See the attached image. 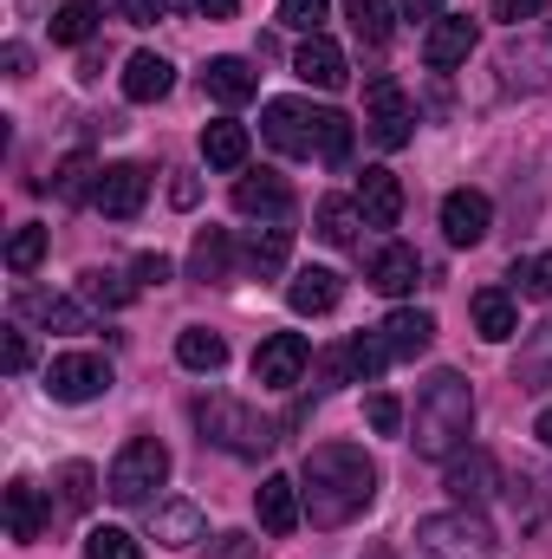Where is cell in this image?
<instances>
[{
  "label": "cell",
  "instance_id": "8992f818",
  "mask_svg": "<svg viewBox=\"0 0 552 559\" xmlns=\"http://www.w3.org/2000/svg\"><path fill=\"white\" fill-rule=\"evenodd\" d=\"M46 391H52V404H92L111 391V365L98 352H65L46 365Z\"/></svg>",
  "mask_w": 552,
  "mask_h": 559
},
{
  "label": "cell",
  "instance_id": "d6a6232c",
  "mask_svg": "<svg viewBox=\"0 0 552 559\" xmlns=\"http://www.w3.org/2000/svg\"><path fill=\"white\" fill-rule=\"evenodd\" d=\"M176 358H182L189 371H221V365H228V338L208 332V325H189V332L176 338Z\"/></svg>",
  "mask_w": 552,
  "mask_h": 559
},
{
  "label": "cell",
  "instance_id": "5b68a950",
  "mask_svg": "<svg viewBox=\"0 0 552 559\" xmlns=\"http://www.w3.org/2000/svg\"><path fill=\"white\" fill-rule=\"evenodd\" d=\"M163 481H169V449H163L156 436H131V442L118 449L111 475H105V495H111L118 508H143Z\"/></svg>",
  "mask_w": 552,
  "mask_h": 559
},
{
  "label": "cell",
  "instance_id": "9f6ffc18",
  "mask_svg": "<svg viewBox=\"0 0 552 559\" xmlns=\"http://www.w3.org/2000/svg\"><path fill=\"white\" fill-rule=\"evenodd\" d=\"M235 7H241V0H195L202 20H235Z\"/></svg>",
  "mask_w": 552,
  "mask_h": 559
},
{
  "label": "cell",
  "instance_id": "c3c4849f",
  "mask_svg": "<svg viewBox=\"0 0 552 559\" xmlns=\"http://www.w3.org/2000/svg\"><path fill=\"white\" fill-rule=\"evenodd\" d=\"M540 13H547V0H494V20H507V26H527Z\"/></svg>",
  "mask_w": 552,
  "mask_h": 559
},
{
  "label": "cell",
  "instance_id": "6f0895ef",
  "mask_svg": "<svg viewBox=\"0 0 552 559\" xmlns=\"http://www.w3.org/2000/svg\"><path fill=\"white\" fill-rule=\"evenodd\" d=\"M533 436H540V442H547V449H552V404H547V411H540V423H533Z\"/></svg>",
  "mask_w": 552,
  "mask_h": 559
},
{
  "label": "cell",
  "instance_id": "60d3db41",
  "mask_svg": "<svg viewBox=\"0 0 552 559\" xmlns=\"http://www.w3.org/2000/svg\"><path fill=\"white\" fill-rule=\"evenodd\" d=\"M92 495H98V475H92V462H65V468H59V501L79 514V508H92Z\"/></svg>",
  "mask_w": 552,
  "mask_h": 559
},
{
  "label": "cell",
  "instance_id": "f35d334b",
  "mask_svg": "<svg viewBox=\"0 0 552 559\" xmlns=\"http://www.w3.org/2000/svg\"><path fill=\"white\" fill-rule=\"evenodd\" d=\"M248 267H254V274L286 267V228H279V222H267V228H254V235H248Z\"/></svg>",
  "mask_w": 552,
  "mask_h": 559
},
{
  "label": "cell",
  "instance_id": "30bf717a",
  "mask_svg": "<svg viewBox=\"0 0 552 559\" xmlns=\"http://www.w3.org/2000/svg\"><path fill=\"white\" fill-rule=\"evenodd\" d=\"M261 131L274 143L279 156H319V111L312 105H299V98H274L267 111H261Z\"/></svg>",
  "mask_w": 552,
  "mask_h": 559
},
{
  "label": "cell",
  "instance_id": "f546056e",
  "mask_svg": "<svg viewBox=\"0 0 552 559\" xmlns=\"http://www.w3.org/2000/svg\"><path fill=\"white\" fill-rule=\"evenodd\" d=\"M345 20H351V33L364 46H391V33H397V7L391 0H345Z\"/></svg>",
  "mask_w": 552,
  "mask_h": 559
},
{
  "label": "cell",
  "instance_id": "2e32d148",
  "mask_svg": "<svg viewBox=\"0 0 552 559\" xmlns=\"http://www.w3.org/2000/svg\"><path fill=\"white\" fill-rule=\"evenodd\" d=\"M292 72L305 79V85H319V92H345V79H351V66H345V52L325 39V33H312L299 52H292Z\"/></svg>",
  "mask_w": 552,
  "mask_h": 559
},
{
  "label": "cell",
  "instance_id": "7c38bea8",
  "mask_svg": "<svg viewBox=\"0 0 552 559\" xmlns=\"http://www.w3.org/2000/svg\"><path fill=\"white\" fill-rule=\"evenodd\" d=\"M442 488L455 495V508H475V501H488V495L501 488V462H494L488 449L448 455V475H442Z\"/></svg>",
  "mask_w": 552,
  "mask_h": 559
},
{
  "label": "cell",
  "instance_id": "681fc988",
  "mask_svg": "<svg viewBox=\"0 0 552 559\" xmlns=\"http://www.w3.org/2000/svg\"><path fill=\"white\" fill-rule=\"evenodd\" d=\"M118 13H124L131 26H156V20L169 13V0H118Z\"/></svg>",
  "mask_w": 552,
  "mask_h": 559
},
{
  "label": "cell",
  "instance_id": "1f68e13d",
  "mask_svg": "<svg viewBox=\"0 0 552 559\" xmlns=\"http://www.w3.org/2000/svg\"><path fill=\"white\" fill-rule=\"evenodd\" d=\"M358 222H364L358 202H345V195H325V202H319V241H332V248H358Z\"/></svg>",
  "mask_w": 552,
  "mask_h": 559
},
{
  "label": "cell",
  "instance_id": "db71d44e",
  "mask_svg": "<svg viewBox=\"0 0 552 559\" xmlns=\"http://www.w3.org/2000/svg\"><path fill=\"white\" fill-rule=\"evenodd\" d=\"M195 195H202L195 176H176V182H169V202H176V209H195Z\"/></svg>",
  "mask_w": 552,
  "mask_h": 559
},
{
  "label": "cell",
  "instance_id": "836d02e7",
  "mask_svg": "<svg viewBox=\"0 0 552 559\" xmlns=\"http://www.w3.org/2000/svg\"><path fill=\"white\" fill-rule=\"evenodd\" d=\"M98 176H105V169H98L85 150H72V156L52 169V189H59V202H85V195H98Z\"/></svg>",
  "mask_w": 552,
  "mask_h": 559
},
{
  "label": "cell",
  "instance_id": "7bdbcfd3",
  "mask_svg": "<svg viewBox=\"0 0 552 559\" xmlns=\"http://www.w3.org/2000/svg\"><path fill=\"white\" fill-rule=\"evenodd\" d=\"M325 13H332V0H279V26H292V33H319L325 26Z\"/></svg>",
  "mask_w": 552,
  "mask_h": 559
},
{
  "label": "cell",
  "instance_id": "ab89813d",
  "mask_svg": "<svg viewBox=\"0 0 552 559\" xmlns=\"http://www.w3.org/2000/svg\"><path fill=\"white\" fill-rule=\"evenodd\" d=\"M39 261H46V228H39V222L13 228V241H7V267H13V274H33Z\"/></svg>",
  "mask_w": 552,
  "mask_h": 559
},
{
  "label": "cell",
  "instance_id": "ee69618b",
  "mask_svg": "<svg viewBox=\"0 0 552 559\" xmlns=\"http://www.w3.org/2000/svg\"><path fill=\"white\" fill-rule=\"evenodd\" d=\"M514 286H520L527 299H552V254H527V261H514Z\"/></svg>",
  "mask_w": 552,
  "mask_h": 559
},
{
  "label": "cell",
  "instance_id": "7402d4cb",
  "mask_svg": "<svg viewBox=\"0 0 552 559\" xmlns=\"http://www.w3.org/2000/svg\"><path fill=\"white\" fill-rule=\"evenodd\" d=\"M189 274L202 280V286H228V280H235V241H228V228H202V235H195Z\"/></svg>",
  "mask_w": 552,
  "mask_h": 559
},
{
  "label": "cell",
  "instance_id": "e0dca14e",
  "mask_svg": "<svg viewBox=\"0 0 552 559\" xmlns=\"http://www.w3.org/2000/svg\"><path fill=\"white\" fill-rule=\"evenodd\" d=\"M345 299V280L332 274V267H299V274L286 280V306L299 312V319H319V312H332Z\"/></svg>",
  "mask_w": 552,
  "mask_h": 559
},
{
  "label": "cell",
  "instance_id": "3957f363",
  "mask_svg": "<svg viewBox=\"0 0 552 559\" xmlns=\"http://www.w3.org/2000/svg\"><path fill=\"white\" fill-rule=\"evenodd\" d=\"M195 429H202V442H215V449H228V455H241V462H261L279 442V423H267L261 411H248V404L228 397V391L195 397Z\"/></svg>",
  "mask_w": 552,
  "mask_h": 559
},
{
  "label": "cell",
  "instance_id": "277c9868",
  "mask_svg": "<svg viewBox=\"0 0 552 559\" xmlns=\"http://www.w3.org/2000/svg\"><path fill=\"white\" fill-rule=\"evenodd\" d=\"M416 547L429 559H494V527L475 508H448L416 521Z\"/></svg>",
  "mask_w": 552,
  "mask_h": 559
},
{
  "label": "cell",
  "instance_id": "ba28073f",
  "mask_svg": "<svg viewBox=\"0 0 552 559\" xmlns=\"http://www.w3.org/2000/svg\"><path fill=\"white\" fill-rule=\"evenodd\" d=\"M305 365H312V345L299 332H267L261 352H254V384L261 391H292L305 378Z\"/></svg>",
  "mask_w": 552,
  "mask_h": 559
},
{
  "label": "cell",
  "instance_id": "f6af8a7d",
  "mask_svg": "<svg viewBox=\"0 0 552 559\" xmlns=\"http://www.w3.org/2000/svg\"><path fill=\"white\" fill-rule=\"evenodd\" d=\"M312 371H319V391H338V384H358V378H351V352H345V345H332V352H319V365H312Z\"/></svg>",
  "mask_w": 552,
  "mask_h": 559
},
{
  "label": "cell",
  "instance_id": "52a82bcc",
  "mask_svg": "<svg viewBox=\"0 0 552 559\" xmlns=\"http://www.w3.org/2000/svg\"><path fill=\"white\" fill-rule=\"evenodd\" d=\"M501 79H507V92H547L552 85V33H514L507 46H501Z\"/></svg>",
  "mask_w": 552,
  "mask_h": 559
},
{
  "label": "cell",
  "instance_id": "e575fe53",
  "mask_svg": "<svg viewBox=\"0 0 552 559\" xmlns=\"http://www.w3.org/2000/svg\"><path fill=\"white\" fill-rule=\"evenodd\" d=\"M20 312L39 319V325H59V332H85V325H92L72 299H52V293H20Z\"/></svg>",
  "mask_w": 552,
  "mask_h": 559
},
{
  "label": "cell",
  "instance_id": "f907efd6",
  "mask_svg": "<svg viewBox=\"0 0 552 559\" xmlns=\"http://www.w3.org/2000/svg\"><path fill=\"white\" fill-rule=\"evenodd\" d=\"M131 274H137V286H169V274H176V267H169L163 254H137V267H131Z\"/></svg>",
  "mask_w": 552,
  "mask_h": 559
},
{
  "label": "cell",
  "instance_id": "603a6c76",
  "mask_svg": "<svg viewBox=\"0 0 552 559\" xmlns=\"http://www.w3.org/2000/svg\"><path fill=\"white\" fill-rule=\"evenodd\" d=\"M416 274H422V261H416V248H404V241H391V248L371 254V286H377L384 299L416 293Z\"/></svg>",
  "mask_w": 552,
  "mask_h": 559
},
{
  "label": "cell",
  "instance_id": "4fadbf2b",
  "mask_svg": "<svg viewBox=\"0 0 552 559\" xmlns=\"http://www.w3.org/2000/svg\"><path fill=\"white\" fill-rule=\"evenodd\" d=\"M111 222H131L143 202H149V169L143 163H111L105 176H98V195H92Z\"/></svg>",
  "mask_w": 552,
  "mask_h": 559
},
{
  "label": "cell",
  "instance_id": "d4e9b609",
  "mask_svg": "<svg viewBox=\"0 0 552 559\" xmlns=\"http://www.w3.org/2000/svg\"><path fill=\"white\" fill-rule=\"evenodd\" d=\"M514 384L520 391H547L552 384V312L520 338V358H514Z\"/></svg>",
  "mask_w": 552,
  "mask_h": 559
},
{
  "label": "cell",
  "instance_id": "f1b7e54d",
  "mask_svg": "<svg viewBox=\"0 0 552 559\" xmlns=\"http://www.w3.org/2000/svg\"><path fill=\"white\" fill-rule=\"evenodd\" d=\"M248 124H235V118H215V124H202V156H208V169H241L248 163Z\"/></svg>",
  "mask_w": 552,
  "mask_h": 559
},
{
  "label": "cell",
  "instance_id": "9a60e30c",
  "mask_svg": "<svg viewBox=\"0 0 552 559\" xmlns=\"http://www.w3.org/2000/svg\"><path fill=\"white\" fill-rule=\"evenodd\" d=\"M235 209L254 215V222H286V215H292V189H286V176H274V169L241 176V182H235Z\"/></svg>",
  "mask_w": 552,
  "mask_h": 559
},
{
  "label": "cell",
  "instance_id": "ac0fdd59",
  "mask_svg": "<svg viewBox=\"0 0 552 559\" xmlns=\"http://www.w3.org/2000/svg\"><path fill=\"white\" fill-rule=\"evenodd\" d=\"M468 52H475V20H455V13H442V20L422 33V59H429L435 72H448V66H468Z\"/></svg>",
  "mask_w": 552,
  "mask_h": 559
},
{
  "label": "cell",
  "instance_id": "6da1fadb",
  "mask_svg": "<svg viewBox=\"0 0 552 559\" xmlns=\"http://www.w3.org/2000/svg\"><path fill=\"white\" fill-rule=\"evenodd\" d=\"M299 501L312 527H351L377 501V462L358 442H319L299 468Z\"/></svg>",
  "mask_w": 552,
  "mask_h": 559
},
{
  "label": "cell",
  "instance_id": "74e56055",
  "mask_svg": "<svg viewBox=\"0 0 552 559\" xmlns=\"http://www.w3.org/2000/svg\"><path fill=\"white\" fill-rule=\"evenodd\" d=\"M312 138H319V163H345L358 131H351V118H345V111H319V131H312Z\"/></svg>",
  "mask_w": 552,
  "mask_h": 559
},
{
  "label": "cell",
  "instance_id": "4316f807",
  "mask_svg": "<svg viewBox=\"0 0 552 559\" xmlns=\"http://www.w3.org/2000/svg\"><path fill=\"white\" fill-rule=\"evenodd\" d=\"M7 534H13L20 547H33V540L46 534V501H39L33 481H7Z\"/></svg>",
  "mask_w": 552,
  "mask_h": 559
},
{
  "label": "cell",
  "instance_id": "9c48e42d",
  "mask_svg": "<svg viewBox=\"0 0 552 559\" xmlns=\"http://www.w3.org/2000/svg\"><path fill=\"white\" fill-rule=\"evenodd\" d=\"M364 124H371V138L384 143V150H404L410 143V98H404V85L397 79H371V92H364Z\"/></svg>",
  "mask_w": 552,
  "mask_h": 559
},
{
  "label": "cell",
  "instance_id": "11a10c76",
  "mask_svg": "<svg viewBox=\"0 0 552 559\" xmlns=\"http://www.w3.org/2000/svg\"><path fill=\"white\" fill-rule=\"evenodd\" d=\"M215 559H254V540L248 534H221V554Z\"/></svg>",
  "mask_w": 552,
  "mask_h": 559
},
{
  "label": "cell",
  "instance_id": "8d00e7d4",
  "mask_svg": "<svg viewBox=\"0 0 552 559\" xmlns=\"http://www.w3.org/2000/svg\"><path fill=\"white\" fill-rule=\"evenodd\" d=\"M92 33H98V7H92V0H65V7L52 13V39H59V46H85Z\"/></svg>",
  "mask_w": 552,
  "mask_h": 559
},
{
  "label": "cell",
  "instance_id": "bcb514c9",
  "mask_svg": "<svg viewBox=\"0 0 552 559\" xmlns=\"http://www.w3.org/2000/svg\"><path fill=\"white\" fill-rule=\"evenodd\" d=\"M364 417H371V429H377V436H397V429H404V404H397L391 391H371Z\"/></svg>",
  "mask_w": 552,
  "mask_h": 559
},
{
  "label": "cell",
  "instance_id": "f5cc1de1",
  "mask_svg": "<svg viewBox=\"0 0 552 559\" xmlns=\"http://www.w3.org/2000/svg\"><path fill=\"white\" fill-rule=\"evenodd\" d=\"M0 66H7V72H13V79H26V66H33V52H26V46H20V39H13V46H7V52H0Z\"/></svg>",
  "mask_w": 552,
  "mask_h": 559
},
{
  "label": "cell",
  "instance_id": "5bb4252c",
  "mask_svg": "<svg viewBox=\"0 0 552 559\" xmlns=\"http://www.w3.org/2000/svg\"><path fill=\"white\" fill-rule=\"evenodd\" d=\"M351 202L364 209V228H397V222H404V182H397L384 163L358 176V195H351Z\"/></svg>",
  "mask_w": 552,
  "mask_h": 559
},
{
  "label": "cell",
  "instance_id": "7dc6e473",
  "mask_svg": "<svg viewBox=\"0 0 552 559\" xmlns=\"http://www.w3.org/2000/svg\"><path fill=\"white\" fill-rule=\"evenodd\" d=\"M26 358H33V352H26V332L7 325V332H0V365H7V371H26Z\"/></svg>",
  "mask_w": 552,
  "mask_h": 559
},
{
  "label": "cell",
  "instance_id": "7a4b0ae2",
  "mask_svg": "<svg viewBox=\"0 0 552 559\" xmlns=\"http://www.w3.org/2000/svg\"><path fill=\"white\" fill-rule=\"evenodd\" d=\"M468 436H475V391H468V378L461 371H435L416 391V436H410L416 455L448 462V455L468 449Z\"/></svg>",
  "mask_w": 552,
  "mask_h": 559
},
{
  "label": "cell",
  "instance_id": "4dcf8cb0",
  "mask_svg": "<svg viewBox=\"0 0 552 559\" xmlns=\"http://www.w3.org/2000/svg\"><path fill=\"white\" fill-rule=\"evenodd\" d=\"M79 293H85V306L118 312V306H131V299H137V280H124L118 267H85V274H79Z\"/></svg>",
  "mask_w": 552,
  "mask_h": 559
},
{
  "label": "cell",
  "instance_id": "83f0119b",
  "mask_svg": "<svg viewBox=\"0 0 552 559\" xmlns=\"http://www.w3.org/2000/svg\"><path fill=\"white\" fill-rule=\"evenodd\" d=\"M377 332H384L391 358H422V352H429V338H435V312H410V306H404V312H391Z\"/></svg>",
  "mask_w": 552,
  "mask_h": 559
},
{
  "label": "cell",
  "instance_id": "d6986e66",
  "mask_svg": "<svg viewBox=\"0 0 552 559\" xmlns=\"http://www.w3.org/2000/svg\"><path fill=\"white\" fill-rule=\"evenodd\" d=\"M254 508H261V527L267 534H292L305 521V501H299V481L292 475H267L261 495H254Z\"/></svg>",
  "mask_w": 552,
  "mask_h": 559
},
{
  "label": "cell",
  "instance_id": "ffe728a7",
  "mask_svg": "<svg viewBox=\"0 0 552 559\" xmlns=\"http://www.w3.org/2000/svg\"><path fill=\"white\" fill-rule=\"evenodd\" d=\"M475 332H481L488 345H507V338H520V306H514V293H501V286H481V293H475Z\"/></svg>",
  "mask_w": 552,
  "mask_h": 559
},
{
  "label": "cell",
  "instance_id": "b9f144b4",
  "mask_svg": "<svg viewBox=\"0 0 552 559\" xmlns=\"http://www.w3.org/2000/svg\"><path fill=\"white\" fill-rule=\"evenodd\" d=\"M85 559H143V547L124 527H92L85 534Z\"/></svg>",
  "mask_w": 552,
  "mask_h": 559
},
{
  "label": "cell",
  "instance_id": "d590c367",
  "mask_svg": "<svg viewBox=\"0 0 552 559\" xmlns=\"http://www.w3.org/2000/svg\"><path fill=\"white\" fill-rule=\"evenodd\" d=\"M345 352H351V378H358V384H377V378H384V365H391L384 332H358V338H345Z\"/></svg>",
  "mask_w": 552,
  "mask_h": 559
},
{
  "label": "cell",
  "instance_id": "44dd1931",
  "mask_svg": "<svg viewBox=\"0 0 552 559\" xmlns=\"http://www.w3.org/2000/svg\"><path fill=\"white\" fill-rule=\"evenodd\" d=\"M149 534L163 547H195V540H208V521L195 501H163V508H149Z\"/></svg>",
  "mask_w": 552,
  "mask_h": 559
},
{
  "label": "cell",
  "instance_id": "cb8c5ba5",
  "mask_svg": "<svg viewBox=\"0 0 552 559\" xmlns=\"http://www.w3.org/2000/svg\"><path fill=\"white\" fill-rule=\"evenodd\" d=\"M169 85H176V66H169L163 52H131V66H124V98H131V105L169 98Z\"/></svg>",
  "mask_w": 552,
  "mask_h": 559
},
{
  "label": "cell",
  "instance_id": "8fae6325",
  "mask_svg": "<svg viewBox=\"0 0 552 559\" xmlns=\"http://www.w3.org/2000/svg\"><path fill=\"white\" fill-rule=\"evenodd\" d=\"M488 228H494V202H488L481 189H448V195H442V235H448L455 248L488 241Z\"/></svg>",
  "mask_w": 552,
  "mask_h": 559
},
{
  "label": "cell",
  "instance_id": "816d5d0a",
  "mask_svg": "<svg viewBox=\"0 0 552 559\" xmlns=\"http://www.w3.org/2000/svg\"><path fill=\"white\" fill-rule=\"evenodd\" d=\"M397 7H404V20H429V26H435L448 0H397Z\"/></svg>",
  "mask_w": 552,
  "mask_h": 559
},
{
  "label": "cell",
  "instance_id": "484cf974",
  "mask_svg": "<svg viewBox=\"0 0 552 559\" xmlns=\"http://www.w3.org/2000/svg\"><path fill=\"white\" fill-rule=\"evenodd\" d=\"M202 85H208V98H221V105H248V98L261 92V79H254L248 59H208V66H202Z\"/></svg>",
  "mask_w": 552,
  "mask_h": 559
}]
</instances>
